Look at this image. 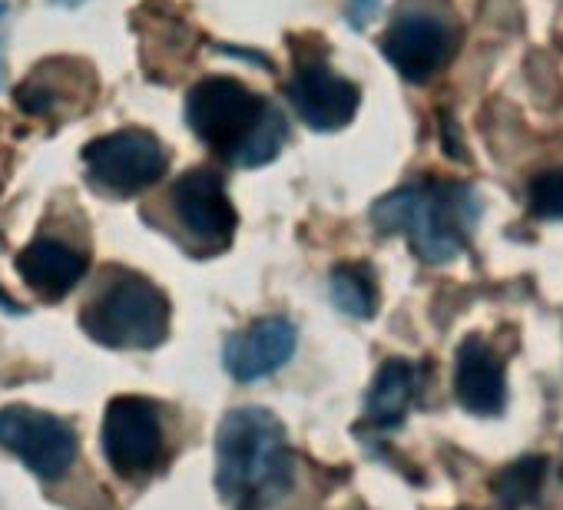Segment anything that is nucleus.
Returning a JSON list of instances; mask_svg holds the SVG:
<instances>
[{"label": "nucleus", "instance_id": "obj_2", "mask_svg": "<svg viewBox=\"0 0 563 510\" xmlns=\"http://www.w3.org/2000/svg\"><path fill=\"white\" fill-rule=\"evenodd\" d=\"M292 484L286 428L265 408H235L216 434V487L239 510H252Z\"/></svg>", "mask_w": 563, "mask_h": 510}, {"label": "nucleus", "instance_id": "obj_18", "mask_svg": "<svg viewBox=\"0 0 563 510\" xmlns=\"http://www.w3.org/2000/svg\"><path fill=\"white\" fill-rule=\"evenodd\" d=\"M530 209L540 219H563V169H550V173L533 176Z\"/></svg>", "mask_w": 563, "mask_h": 510}, {"label": "nucleus", "instance_id": "obj_4", "mask_svg": "<svg viewBox=\"0 0 563 510\" xmlns=\"http://www.w3.org/2000/svg\"><path fill=\"white\" fill-rule=\"evenodd\" d=\"M80 325L107 348L146 352L166 339L169 302L150 279L130 269H110L80 312Z\"/></svg>", "mask_w": 563, "mask_h": 510}, {"label": "nucleus", "instance_id": "obj_9", "mask_svg": "<svg viewBox=\"0 0 563 510\" xmlns=\"http://www.w3.org/2000/svg\"><path fill=\"white\" fill-rule=\"evenodd\" d=\"M173 219L196 252H222L235 235V209L222 176L212 169L183 173L169 192Z\"/></svg>", "mask_w": 563, "mask_h": 510}, {"label": "nucleus", "instance_id": "obj_21", "mask_svg": "<svg viewBox=\"0 0 563 510\" xmlns=\"http://www.w3.org/2000/svg\"><path fill=\"white\" fill-rule=\"evenodd\" d=\"M0 306H4V309H11V312H21V306L8 296V292H0Z\"/></svg>", "mask_w": 563, "mask_h": 510}, {"label": "nucleus", "instance_id": "obj_7", "mask_svg": "<svg viewBox=\"0 0 563 510\" xmlns=\"http://www.w3.org/2000/svg\"><path fill=\"white\" fill-rule=\"evenodd\" d=\"M103 454L126 480L153 474L163 457L159 408L140 395L113 398L103 414Z\"/></svg>", "mask_w": 563, "mask_h": 510}, {"label": "nucleus", "instance_id": "obj_15", "mask_svg": "<svg viewBox=\"0 0 563 510\" xmlns=\"http://www.w3.org/2000/svg\"><path fill=\"white\" fill-rule=\"evenodd\" d=\"M415 388H418V375L408 362L401 358H391L382 365V372L375 375L372 381V391H368V401H365V411H368V421H375L378 428H395L401 424L411 398H415Z\"/></svg>", "mask_w": 563, "mask_h": 510}, {"label": "nucleus", "instance_id": "obj_22", "mask_svg": "<svg viewBox=\"0 0 563 510\" xmlns=\"http://www.w3.org/2000/svg\"><path fill=\"white\" fill-rule=\"evenodd\" d=\"M54 4H57V8H80L84 0H54Z\"/></svg>", "mask_w": 563, "mask_h": 510}, {"label": "nucleus", "instance_id": "obj_1", "mask_svg": "<svg viewBox=\"0 0 563 510\" xmlns=\"http://www.w3.org/2000/svg\"><path fill=\"white\" fill-rule=\"evenodd\" d=\"M189 130L229 166L255 169L278 156L289 123L265 97L232 77H209L186 97Z\"/></svg>", "mask_w": 563, "mask_h": 510}, {"label": "nucleus", "instance_id": "obj_14", "mask_svg": "<svg viewBox=\"0 0 563 510\" xmlns=\"http://www.w3.org/2000/svg\"><path fill=\"white\" fill-rule=\"evenodd\" d=\"M454 395H457L461 408H467L474 414H497L507 401L504 365L481 339H467L457 348Z\"/></svg>", "mask_w": 563, "mask_h": 510}, {"label": "nucleus", "instance_id": "obj_10", "mask_svg": "<svg viewBox=\"0 0 563 510\" xmlns=\"http://www.w3.org/2000/svg\"><path fill=\"white\" fill-rule=\"evenodd\" d=\"M358 87L345 77H339L319 54H302L296 60L292 80H289V103L296 117L319 133H332L352 123L358 110Z\"/></svg>", "mask_w": 563, "mask_h": 510}, {"label": "nucleus", "instance_id": "obj_17", "mask_svg": "<svg viewBox=\"0 0 563 510\" xmlns=\"http://www.w3.org/2000/svg\"><path fill=\"white\" fill-rule=\"evenodd\" d=\"M543 467H547V464H543L540 457H523V461L510 464V467L497 477V484H494L497 500H500L507 510H517V507L533 503L537 494H540V484H543Z\"/></svg>", "mask_w": 563, "mask_h": 510}, {"label": "nucleus", "instance_id": "obj_8", "mask_svg": "<svg viewBox=\"0 0 563 510\" xmlns=\"http://www.w3.org/2000/svg\"><path fill=\"white\" fill-rule=\"evenodd\" d=\"M454 47H457V37L448 18L434 14L431 8L415 4V0L398 8L382 41V51L391 60V67L411 84L431 80L454 57Z\"/></svg>", "mask_w": 563, "mask_h": 510}, {"label": "nucleus", "instance_id": "obj_5", "mask_svg": "<svg viewBox=\"0 0 563 510\" xmlns=\"http://www.w3.org/2000/svg\"><path fill=\"white\" fill-rule=\"evenodd\" d=\"M87 179L97 192L130 199L156 186L169 166L166 146L146 130H117L84 149Z\"/></svg>", "mask_w": 563, "mask_h": 510}, {"label": "nucleus", "instance_id": "obj_6", "mask_svg": "<svg viewBox=\"0 0 563 510\" xmlns=\"http://www.w3.org/2000/svg\"><path fill=\"white\" fill-rule=\"evenodd\" d=\"M0 447L18 454L37 477L60 480L77 461V431L57 414L11 404L0 411Z\"/></svg>", "mask_w": 563, "mask_h": 510}, {"label": "nucleus", "instance_id": "obj_11", "mask_svg": "<svg viewBox=\"0 0 563 510\" xmlns=\"http://www.w3.org/2000/svg\"><path fill=\"white\" fill-rule=\"evenodd\" d=\"M299 332L289 319H258L245 332L232 335L225 342L222 362L225 372L235 381H258L286 368V362L296 355Z\"/></svg>", "mask_w": 563, "mask_h": 510}, {"label": "nucleus", "instance_id": "obj_20", "mask_svg": "<svg viewBox=\"0 0 563 510\" xmlns=\"http://www.w3.org/2000/svg\"><path fill=\"white\" fill-rule=\"evenodd\" d=\"M8 34H11V4H0V90L8 84Z\"/></svg>", "mask_w": 563, "mask_h": 510}, {"label": "nucleus", "instance_id": "obj_19", "mask_svg": "<svg viewBox=\"0 0 563 510\" xmlns=\"http://www.w3.org/2000/svg\"><path fill=\"white\" fill-rule=\"evenodd\" d=\"M382 8V0H345V18L355 31H365Z\"/></svg>", "mask_w": 563, "mask_h": 510}, {"label": "nucleus", "instance_id": "obj_3", "mask_svg": "<svg viewBox=\"0 0 563 510\" xmlns=\"http://www.w3.org/2000/svg\"><path fill=\"white\" fill-rule=\"evenodd\" d=\"M481 202L461 182H418L375 202L372 219L382 232H405L424 263H451L477 225Z\"/></svg>", "mask_w": 563, "mask_h": 510}, {"label": "nucleus", "instance_id": "obj_12", "mask_svg": "<svg viewBox=\"0 0 563 510\" xmlns=\"http://www.w3.org/2000/svg\"><path fill=\"white\" fill-rule=\"evenodd\" d=\"M18 273L21 279L47 302H57L77 289V282L87 273V255L64 239L41 235L18 255Z\"/></svg>", "mask_w": 563, "mask_h": 510}, {"label": "nucleus", "instance_id": "obj_16", "mask_svg": "<svg viewBox=\"0 0 563 510\" xmlns=\"http://www.w3.org/2000/svg\"><path fill=\"white\" fill-rule=\"evenodd\" d=\"M332 302L352 319H372L378 306L372 273L365 266H339L332 273Z\"/></svg>", "mask_w": 563, "mask_h": 510}, {"label": "nucleus", "instance_id": "obj_13", "mask_svg": "<svg viewBox=\"0 0 563 510\" xmlns=\"http://www.w3.org/2000/svg\"><path fill=\"white\" fill-rule=\"evenodd\" d=\"M97 90L93 70L80 60H47L34 70V77H27L18 87V107L27 117H51L60 113L67 103L80 107V97L90 100Z\"/></svg>", "mask_w": 563, "mask_h": 510}]
</instances>
